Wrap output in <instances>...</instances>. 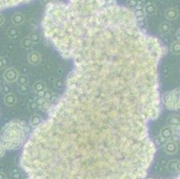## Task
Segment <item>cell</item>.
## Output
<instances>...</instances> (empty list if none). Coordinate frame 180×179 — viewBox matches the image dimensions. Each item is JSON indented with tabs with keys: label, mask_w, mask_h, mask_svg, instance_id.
Instances as JSON below:
<instances>
[{
	"label": "cell",
	"mask_w": 180,
	"mask_h": 179,
	"mask_svg": "<svg viewBox=\"0 0 180 179\" xmlns=\"http://www.w3.org/2000/svg\"><path fill=\"white\" fill-rule=\"evenodd\" d=\"M41 30L72 63L63 94L25 142L27 179H144L156 153L167 49L117 0H52Z\"/></svg>",
	"instance_id": "6da1fadb"
},
{
	"label": "cell",
	"mask_w": 180,
	"mask_h": 179,
	"mask_svg": "<svg viewBox=\"0 0 180 179\" xmlns=\"http://www.w3.org/2000/svg\"><path fill=\"white\" fill-rule=\"evenodd\" d=\"M29 126L21 119H13L5 124L0 131V143L6 151L18 150L28 139Z\"/></svg>",
	"instance_id": "7a4b0ae2"
},
{
	"label": "cell",
	"mask_w": 180,
	"mask_h": 179,
	"mask_svg": "<svg viewBox=\"0 0 180 179\" xmlns=\"http://www.w3.org/2000/svg\"><path fill=\"white\" fill-rule=\"evenodd\" d=\"M161 102L169 110L180 111V88L163 94L161 97Z\"/></svg>",
	"instance_id": "3957f363"
},
{
	"label": "cell",
	"mask_w": 180,
	"mask_h": 179,
	"mask_svg": "<svg viewBox=\"0 0 180 179\" xmlns=\"http://www.w3.org/2000/svg\"><path fill=\"white\" fill-rule=\"evenodd\" d=\"M32 0H0V11L28 4Z\"/></svg>",
	"instance_id": "277c9868"
},
{
	"label": "cell",
	"mask_w": 180,
	"mask_h": 179,
	"mask_svg": "<svg viewBox=\"0 0 180 179\" xmlns=\"http://www.w3.org/2000/svg\"><path fill=\"white\" fill-rule=\"evenodd\" d=\"M20 73L19 72L17 71L15 68L13 67H10V68H7L5 73H4V80L8 83V84H12V83H14L17 81L18 77H19Z\"/></svg>",
	"instance_id": "5b68a950"
},
{
	"label": "cell",
	"mask_w": 180,
	"mask_h": 179,
	"mask_svg": "<svg viewBox=\"0 0 180 179\" xmlns=\"http://www.w3.org/2000/svg\"><path fill=\"white\" fill-rule=\"evenodd\" d=\"M27 60H28V62L31 65H38L40 63V61H41V56L37 51H32V52H30L28 54Z\"/></svg>",
	"instance_id": "8992f818"
},
{
	"label": "cell",
	"mask_w": 180,
	"mask_h": 179,
	"mask_svg": "<svg viewBox=\"0 0 180 179\" xmlns=\"http://www.w3.org/2000/svg\"><path fill=\"white\" fill-rule=\"evenodd\" d=\"M164 150L166 151V153H168L169 155H172V154H175L178 150V143H175L174 141L172 140H169L167 143H165L164 145Z\"/></svg>",
	"instance_id": "52a82bcc"
},
{
	"label": "cell",
	"mask_w": 180,
	"mask_h": 179,
	"mask_svg": "<svg viewBox=\"0 0 180 179\" xmlns=\"http://www.w3.org/2000/svg\"><path fill=\"white\" fill-rule=\"evenodd\" d=\"M173 134H174V131H173L172 126L167 125V126H165V127H163V128L161 129L160 133H159V136H160L163 140H165V141L168 142V141H169V140L172 138Z\"/></svg>",
	"instance_id": "ba28073f"
},
{
	"label": "cell",
	"mask_w": 180,
	"mask_h": 179,
	"mask_svg": "<svg viewBox=\"0 0 180 179\" xmlns=\"http://www.w3.org/2000/svg\"><path fill=\"white\" fill-rule=\"evenodd\" d=\"M32 88H33V91H34V92L36 93V95L38 97H42L44 91L47 90L46 84H44L42 81H38V82H36L35 84H33Z\"/></svg>",
	"instance_id": "9c48e42d"
},
{
	"label": "cell",
	"mask_w": 180,
	"mask_h": 179,
	"mask_svg": "<svg viewBox=\"0 0 180 179\" xmlns=\"http://www.w3.org/2000/svg\"><path fill=\"white\" fill-rule=\"evenodd\" d=\"M25 22V16L21 13H15L12 16V23L15 26L22 25Z\"/></svg>",
	"instance_id": "30bf717a"
},
{
	"label": "cell",
	"mask_w": 180,
	"mask_h": 179,
	"mask_svg": "<svg viewBox=\"0 0 180 179\" xmlns=\"http://www.w3.org/2000/svg\"><path fill=\"white\" fill-rule=\"evenodd\" d=\"M178 16V11L176 8H168L165 12V17L168 21H174Z\"/></svg>",
	"instance_id": "8fae6325"
},
{
	"label": "cell",
	"mask_w": 180,
	"mask_h": 179,
	"mask_svg": "<svg viewBox=\"0 0 180 179\" xmlns=\"http://www.w3.org/2000/svg\"><path fill=\"white\" fill-rule=\"evenodd\" d=\"M156 12V6L152 2H147L144 4V13L148 15H152Z\"/></svg>",
	"instance_id": "7c38bea8"
},
{
	"label": "cell",
	"mask_w": 180,
	"mask_h": 179,
	"mask_svg": "<svg viewBox=\"0 0 180 179\" xmlns=\"http://www.w3.org/2000/svg\"><path fill=\"white\" fill-rule=\"evenodd\" d=\"M16 97L13 93H9V94H6L5 95V98H4V102L6 105L9 106V107H12L13 106L15 103H16Z\"/></svg>",
	"instance_id": "4fadbf2b"
},
{
	"label": "cell",
	"mask_w": 180,
	"mask_h": 179,
	"mask_svg": "<svg viewBox=\"0 0 180 179\" xmlns=\"http://www.w3.org/2000/svg\"><path fill=\"white\" fill-rule=\"evenodd\" d=\"M43 119L39 116V115H33L31 118H30V125L34 128L38 125H39L42 123Z\"/></svg>",
	"instance_id": "5bb4252c"
},
{
	"label": "cell",
	"mask_w": 180,
	"mask_h": 179,
	"mask_svg": "<svg viewBox=\"0 0 180 179\" xmlns=\"http://www.w3.org/2000/svg\"><path fill=\"white\" fill-rule=\"evenodd\" d=\"M168 125L170 126H175L180 124V117L178 115H171L168 119Z\"/></svg>",
	"instance_id": "9a60e30c"
},
{
	"label": "cell",
	"mask_w": 180,
	"mask_h": 179,
	"mask_svg": "<svg viewBox=\"0 0 180 179\" xmlns=\"http://www.w3.org/2000/svg\"><path fill=\"white\" fill-rule=\"evenodd\" d=\"M170 30H171V25L169 23L164 22L159 25V32L162 34H167L170 32Z\"/></svg>",
	"instance_id": "2e32d148"
},
{
	"label": "cell",
	"mask_w": 180,
	"mask_h": 179,
	"mask_svg": "<svg viewBox=\"0 0 180 179\" xmlns=\"http://www.w3.org/2000/svg\"><path fill=\"white\" fill-rule=\"evenodd\" d=\"M170 51L174 55H180V41L177 40V41L173 42L170 47Z\"/></svg>",
	"instance_id": "e0dca14e"
},
{
	"label": "cell",
	"mask_w": 180,
	"mask_h": 179,
	"mask_svg": "<svg viewBox=\"0 0 180 179\" xmlns=\"http://www.w3.org/2000/svg\"><path fill=\"white\" fill-rule=\"evenodd\" d=\"M54 87L57 90H63L66 87V81L62 78H58L55 81L54 83Z\"/></svg>",
	"instance_id": "ac0fdd59"
},
{
	"label": "cell",
	"mask_w": 180,
	"mask_h": 179,
	"mask_svg": "<svg viewBox=\"0 0 180 179\" xmlns=\"http://www.w3.org/2000/svg\"><path fill=\"white\" fill-rule=\"evenodd\" d=\"M7 34L8 36L11 38V39H16V38H18L19 37V31L15 28V27H11L9 30H8V32H7Z\"/></svg>",
	"instance_id": "d6986e66"
},
{
	"label": "cell",
	"mask_w": 180,
	"mask_h": 179,
	"mask_svg": "<svg viewBox=\"0 0 180 179\" xmlns=\"http://www.w3.org/2000/svg\"><path fill=\"white\" fill-rule=\"evenodd\" d=\"M29 39L32 41L33 44H37L40 41V36L36 32H31L30 35L28 36Z\"/></svg>",
	"instance_id": "ffe728a7"
},
{
	"label": "cell",
	"mask_w": 180,
	"mask_h": 179,
	"mask_svg": "<svg viewBox=\"0 0 180 179\" xmlns=\"http://www.w3.org/2000/svg\"><path fill=\"white\" fill-rule=\"evenodd\" d=\"M33 45H34V44H33L32 41L29 39V37L24 38V39L22 40V46H23L24 48H31Z\"/></svg>",
	"instance_id": "44dd1931"
},
{
	"label": "cell",
	"mask_w": 180,
	"mask_h": 179,
	"mask_svg": "<svg viewBox=\"0 0 180 179\" xmlns=\"http://www.w3.org/2000/svg\"><path fill=\"white\" fill-rule=\"evenodd\" d=\"M16 83L19 84V85H21V84H28V83H29V78L25 74H20L19 77H18V79H17V81H16Z\"/></svg>",
	"instance_id": "7402d4cb"
},
{
	"label": "cell",
	"mask_w": 180,
	"mask_h": 179,
	"mask_svg": "<svg viewBox=\"0 0 180 179\" xmlns=\"http://www.w3.org/2000/svg\"><path fill=\"white\" fill-rule=\"evenodd\" d=\"M1 90H2V92L6 95V94H9V93H12V88L10 87L9 84H5L1 87Z\"/></svg>",
	"instance_id": "603a6c76"
},
{
	"label": "cell",
	"mask_w": 180,
	"mask_h": 179,
	"mask_svg": "<svg viewBox=\"0 0 180 179\" xmlns=\"http://www.w3.org/2000/svg\"><path fill=\"white\" fill-rule=\"evenodd\" d=\"M30 91V88L28 86V84H21L19 85V91L22 94H27Z\"/></svg>",
	"instance_id": "cb8c5ba5"
},
{
	"label": "cell",
	"mask_w": 180,
	"mask_h": 179,
	"mask_svg": "<svg viewBox=\"0 0 180 179\" xmlns=\"http://www.w3.org/2000/svg\"><path fill=\"white\" fill-rule=\"evenodd\" d=\"M177 165H178V161H177V160H171V161L168 163V168H169L171 171H173V172L178 171V169H177Z\"/></svg>",
	"instance_id": "d4e9b609"
},
{
	"label": "cell",
	"mask_w": 180,
	"mask_h": 179,
	"mask_svg": "<svg viewBox=\"0 0 180 179\" xmlns=\"http://www.w3.org/2000/svg\"><path fill=\"white\" fill-rule=\"evenodd\" d=\"M42 98H44V99H47V100H51V99H53L52 92H51L50 91H48V90H46V91H44V93H43Z\"/></svg>",
	"instance_id": "484cf974"
},
{
	"label": "cell",
	"mask_w": 180,
	"mask_h": 179,
	"mask_svg": "<svg viewBox=\"0 0 180 179\" xmlns=\"http://www.w3.org/2000/svg\"><path fill=\"white\" fill-rule=\"evenodd\" d=\"M6 65H7L6 59L3 57H0V70H3V69L6 68Z\"/></svg>",
	"instance_id": "4316f807"
},
{
	"label": "cell",
	"mask_w": 180,
	"mask_h": 179,
	"mask_svg": "<svg viewBox=\"0 0 180 179\" xmlns=\"http://www.w3.org/2000/svg\"><path fill=\"white\" fill-rule=\"evenodd\" d=\"M6 151V150L3 147V145L0 143V158H2L3 156L5 155Z\"/></svg>",
	"instance_id": "83f0119b"
},
{
	"label": "cell",
	"mask_w": 180,
	"mask_h": 179,
	"mask_svg": "<svg viewBox=\"0 0 180 179\" xmlns=\"http://www.w3.org/2000/svg\"><path fill=\"white\" fill-rule=\"evenodd\" d=\"M13 177L14 179H19L21 177H20V173L19 172H17V171H13L12 174Z\"/></svg>",
	"instance_id": "f1b7e54d"
},
{
	"label": "cell",
	"mask_w": 180,
	"mask_h": 179,
	"mask_svg": "<svg viewBox=\"0 0 180 179\" xmlns=\"http://www.w3.org/2000/svg\"><path fill=\"white\" fill-rule=\"evenodd\" d=\"M4 23H5V17H4V15H2L0 13V26H2Z\"/></svg>",
	"instance_id": "f546056e"
},
{
	"label": "cell",
	"mask_w": 180,
	"mask_h": 179,
	"mask_svg": "<svg viewBox=\"0 0 180 179\" xmlns=\"http://www.w3.org/2000/svg\"><path fill=\"white\" fill-rule=\"evenodd\" d=\"M39 1H40V3H41L42 5H46V6H47V5H48L52 0H39Z\"/></svg>",
	"instance_id": "4dcf8cb0"
},
{
	"label": "cell",
	"mask_w": 180,
	"mask_h": 179,
	"mask_svg": "<svg viewBox=\"0 0 180 179\" xmlns=\"http://www.w3.org/2000/svg\"><path fill=\"white\" fill-rule=\"evenodd\" d=\"M176 38H177V39L180 41V28L178 30V32H177V33H176Z\"/></svg>",
	"instance_id": "1f68e13d"
},
{
	"label": "cell",
	"mask_w": 180,
	"mask_h": 179,
	"mask_svg": "<svg viewBox=\"0 0 180 179\" xmlns=\"http://www.w3.org/2000/svg\"><path fill=\"white\" fill-rule=\"evenodd\" d=\"M177 169L178 171L180 172V161H178V165H177Z\"/></svg>",
	"instance_id": "d6a6232c"
},
{
	"label": "cell",
	"mask_w": 180,
	"mask_h": 179,
	"mask_svg": "<svg viewBox=\"0 0 180 179\" xmlns=\"http://www.w3.org/2000/svg\"><path fill=\"white\" fill-rule=\"evenodd\" d=\"M5 178H6V176H5L3 173H1V172H0V179H5Z\"/></svg>",
	"instance_id": "836d02e7"
},
{
	"label": "cell",
	"mask_w": 180,
	"mask_h": 179,
	"mask_svg": "<svg viewBox=\"0 0 180 179\" xmlns=\"http://www.w3.org/2000/svg\"><path fill=\"white\" fill-rule=\"evenodd\" d=\"M48 79H49V81H53V83H55V81L57 80V79H55L54 77H49Z\"/></svg>",
	"instance_id": "e575fe53"
},
{
	"label": "cell",
	"mask_w": 180,
	"mask_h": 179,
	"mask_svg": "<svg viewBox=\"0 0 180 179\" xmlns=\"http://www.w3.org/2000/svg\"><path fill=\"white\" fill-rule=\"evenodd\" d=\"M58 74L62 73H63V69H62V68H58Z\"/></svg>",
	"instance_id": "d590c367"
},
{
	"label": "cell",
	"mask_w": 180,
	"mask_h": 179,
	"mask_svg": "<svg viewBox=\"0 0 180 179\" xmlns=\"http://www.w3.org/2000/svg\"><path fill=\"white\" fill-rule=\"evenodd\" d=\"M134 2H136V3H140V2H143L144 0H133Z\"/></svg>",
	"instance_id": "8d00e7d4"
},
{
	"label": "cell",
	"mask_w": 180,
	"mask_h": 179,
	"mask_svg": "<svg viewBox=\"0 0 180 179\" xmlns=\"http://www.w3.org/2000/svg\"><path fill=\"white\" fill-rule=\"evenodd\" d=\"M170 179H180V175L179 176H178V177H173V178H170Z\"/></svg>",
	"instance_id": "74e56055"
},
{
	"label": "cell",
	"mask_w": 180,
	"mask_h": 179,
	"mask_svg": "<svg viewBox=\"0 0 180 179\" xmlns=\"http://www.w3.org/2000/svg\"><path fill=\"white\" fill-rule=\"evenodd\" d=\"M179 136H180V135H179Z\"/></svg>",
	"instance_id": "f35d334b"
}]
</instances>
